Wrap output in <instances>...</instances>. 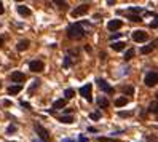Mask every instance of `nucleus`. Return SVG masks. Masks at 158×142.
I'll list each match as a JSON object with an SVG mask.
<instances>
[{"instance_id":"f257e3e1","label":"nucleus","mask_w":158,"mask_h":142,"mask_svg":"<svg viewBox=\"0 0 158 142\" xmlns=\"http://www.w3.org/2000/svg\"><path fill=\"white\" fill-rule=\"evenodd\" d=\"M67 35H69V38H72V40H78V38L86 35V30L83 29V26H82L80 22H75V24H70L67 27Z\"/></svg>"},{"instance_id":"f03ea898","label":"nucleus","mask_w":158,"mask_h":142,"mask_svg":"<svg viewBox=\"0 0 158 142\" xmlns=\"http://www.w3.org/2000/svg\"><path fill=\"white\" fill-rule=\"evenodd\" d=\"M157 80H158V74H157V70H150L147 75H145L144 83L147 85L149 88H152V86H155V85H157Z\"/></svg>"},{"instance_id":"7ed1b4c3","label":"nucleus","mask_w":158,"mask_h":142,"mask_svg":"<svg viewBox=\"0 0 158 142\" xmlns=\"http://www.w3.org/2000/svg\"><path fill=\"white\" fill-rule=\"evenodd\" d=\"M88 8H89V5L88 3H82L80 6H77L75 10H72V18H78V16H83L85 13H88Z\"/></svg>"},{"instance_id":"20e7f679","label":"nucleus","mask_w":158,"mask_h":142,"mask_svg":"<svg viewBox=\"0 0 158 142\" xmlns=\"http://www.w3.org/2000/svg\"><path fill=\"white\" fill-rule=\"evenodd\" d=\"M91 91H93V85L91 83H88V85H85V86H82V88H80V94L85 97V99H88V102L93 101Z\"/></svg>"},{"instance_id":"39448f33","label":"nucleus","mask_w":158,"mask_h":142,"mask_svg":"<svg viewBox=\"0 0 158 142\" xmlns=\"http://www.w3.org/2000/svg\"><path fill=\"white\" fill-rule=\"evenodd\" d=\"M147 38H149V35H147V32H144V30H134L133 32V40L137 42V43L147 42Z\"/></svg>"},{"instance_id":"423d86ee","label":"nucleus","mask_w":158,"mask_h":142,"mask_svg":"<svg viewBox=\"0 0 158 142\" xmlns=\"http://www.w3.org/2000/svg\"><path fill=\"white\" fill-rule=\"evenodd\" d=\"M35 133L38 134V137H40L42 141H48V137H50V134H48V131H46L45 128H43L42 125H35Z\"/></svg>"},{"instance_id":"0eeeda50","label":"nucleus","mask_w":158,"mask_h":142,"mask_svg":"<svg viewBox=\"0 0 158 142\" xmlns=\"http://www.w3.org/2000/svg\"><path fill=\"white\" fill-rule=\"evenodd\" d=\"M29 69H30V72H43L45 64L42 61H32V62H29Z\"/></svg>"},{"instance_id":"6e6552de","label":"nucleus","mask_w":158,"mask_h":142,"mask_svg":"<svg viewBox=\"0 0 158 142\" xmlns=\"http://www.w3.org/2000/svg\"><path fill=\"white\" fill-rule=\"evenodd\" d=\"M96 83H97V86H99V88H101L104 93H113V88H112V86H110L105 80H102V78H97Z\"/></svg>"},{"instance_id":"1a4fd4ad","label":"nucleus","mask_w":158,"mask_h":142,"mask_svg":"<svg viewBox=\"0 0 158 142\" xmlns=\"http://www.w3.org/2000/svg\"><path fill=\"white\" fill-rule=\"evenodd\" d=\"M123 26V22L120 21V19H112V21H109V30H117V29H120V27Z\"/></svg>"},{"instance_id":"9d476101","label":"nucleus","mask_w":158,"mask_h":142,"mask_svg":"<svg viewBox=\"0 0 158 142\" xmlns=\"http://www.w3.org/2000/svg\"><path fill=\"white\" fill-rule=\"evenodd\" d=\"M11 81H16V83H19V81H24V74H22V72H13V74H11Z\"/></svg>"},{"instance_id":"9b49d317","label":"nucleus","mask_w":158,"mask_h":142,"mask_svg":"<svg viewBox=\"0 0 158 142\" xmlns=\"http://www.w3.org/2000/svg\"><path fill=\"white\" fill-rule=\"evenodd\" d=\"M18 13L21 14V16H30V10L24 5H18Z\"/></svg>"},{"instance_id":"f8f14e48","label":"nucleus","mask_w":158,"mask_h":142,"mask_svg":"<svg viewBox=\"0 0 158 142\" xmlns=\"http://www.w3.org/2000/svg\"><path fill=\"white\" fill-rule=\"evenodd\" d=\"M125 45H126L125 42H113L110 46H112V50H113V51H121V50L125 48Z\"/></svg>"},{"instance_id":"ddd939ff","label":"nucleus","mask_w":158,"mask_h":142,"mask_svg":"<svg viewBox=\"0 0 158 142\" xmlns=\"http://www.w3.org/2000/svg\"><path fill=\"white\" fill-rule=\"evenodd\" d=\"M109 104H110V102L107 101V97H104V96H101L99 99H97V105H99V107H102V109H107Z\"/></svg>"},{"instance_id":"4468645a","label":"nucleus","mask_w":158,"mask_h":142,"mask_svg":"<svg viewBox=\"0 0 158 142\" xmlns=\"http://www.w3.org/2000/svg\"><path fill=\"white\" fill-rule=\"evenodd\" d=\"M64 107H66V99H58V101H54V104H53V110L64 109Z\"/></svg>"},{"instance_id":"2eb2a0df","label":"nucleus","mask_w":158,"mask_h":142,"mask_svg":"<svg viewBox=\"0 0 158 142\" xmlns=\"http://www.w3.org/2000/svg\"><path fill=\"white\" fill-rule=\"evenodd\" d=\"M27 48H29V40H21V42L18 43V46H16L18 51H24Z\"/></svg>"},{"instance_id":"dca6fc26","label":"nucleus","mask_w":158,"mask_h":142,"mask_svg":"<svg viewBox=\"0 0 158 142\" xmlns=\"http://www.w3.org/2000/svg\"><path fill=\"white\" fill-rule=\"evenodd\" d=\"M22 89V86L21 85H14V86H10L8 88V94H18L19 91Z\"/></svg>"},{"instance_id":"f3484780","label":"nucleus","mask_w":158,"mask_h":142,"mask_svg":"<svg viewBox=\"0 0 158 142\" xmlns=\"http://www.w3.org/2000/svg\"><path fill=\"white\" fill-rule=\"evenodd\" d=\"M153 48H155V45H145V46H142L141 48V53L142 54H149V53H152Z\"/></svg>"},{"instance_id":"a211bd4d","label":"nucleus","mask_w":158,"mask_h":142,"mask_svg":"<svg viewBox=\"0 0 158 142\" xmlns=\"http://www.w3.org/2000/svg\"><path fill=\"white\" fill-rule=\"evenodd\" d=\"M134 54H136V50H128V51H126V53H125V56H123V59H125V61H129V59H133L134 58Z\"/></svg>"},{"instance_id":"6ab92c4d","label":"nucleus","mask_w":158,"mask_h":142,"mask_svg":"<svg viewBox=\"0 0 158 142\" xmlns=\"http://www.w3.org/2000/svg\"><path fill=\"white\" fill-rule=\"evenodd\" d=\"M128 104V99H126V97L123 96V97H118V99L115 101V105L117 107H123V105H126Z\"/></svg>"},{"instance_id":"aec40b11","label":"nucleus","mask_w":158,"mask_h":142,"mask_svg":"<svg viewBox=\"0 0 158 142\" xmlns=\"http://www.w3.org/2000/svg\"><path fill=\"white\" fill-rule=\"evenodd\" d=\"M72 121H74L72 115H62L61 117V123H64V125H70Z\"/></svg>"},{"instance_id":"412c9836","label":"nucleus","mask_w":158,"mask_h":142,"mask_svg":"<svg viewBox=\"0 0 158 142\" xmlns=\"http://www.w3.org/2000/svg\"><path fill=\"white\" fill-rule=\"evenodd\" d=\"M64 96H66V99H72V97L75 96V91L72 88H67L66 91H64Z\"/></svg>"},{"instance_id":"4be33fe9","label":"nucleus","mask_w":158,"mask_h":142,"mask_svg":"<svg viewBox=\"0 0 158 142\" xmlns=\"http://www.w3.org/2000/svg\"><path fill=\"white\" fill-rule=\"evenodd\" d=\"M123 93L128 94V96H131V94L134 93V88L133 86H123Z\"/></svg>"},{"instance_id":"5701e85b","label":"nucleus","mask_w":158,"mask_h":142,"mask_svg":"<svg viewBox=\"0 0 158 142\" xmlns=\"http://www.w3.org/2000/svg\"><path fill=\"white\" fill-rule=\"evenodd\" d=\"M149 112H152V113H157V101L150 102V105H149Z\"/></svg>"},{"instance_id":"b1692460","label":"nucleus","mask_w":158,"mask_h":142,"mask_svg":"<svg viewBox=\"0 0 158 142\" xmlns=\"http://www.w3.org/2000/svg\"><path fill=\"white\" fill-rule=\"evenodd\" d=\"M38 86H40V80H34L32 81V86H30V89H29V93H34V89L38 88Z\"/></svg>"},{"instance_id":"393cba45","label":"nucleus","mask_w":158,"mask_h":142,"mask_svg":"<svg viewBox=\"0 0 158 142\" xmlns=\"http://www.w3.org/2000/svg\"><path fill=\"white\" fill-rule=\"evenodd\" d=\"M89 118H91V120H99V118H101V113H99V112H93L91 115H89Z\"/></svg>"},{"instance_id":"a878e982","label":"nucleus","mask_w":158,"mask_h":142,"mask_svg":"<svg viewBox=\"0 0 158 142\" xmlns=\"http://www.w3.org/2000/svg\"><path fill=\"white\" fill-rule=\"evenodd\" d=\"M128 11H131V13H141L142 8H141V6H139V8H137V6H131V8H129Z\"/></svg>"},{"instance_id":"bb28decb","label":"nucleus","mask_w":158,"mask_h":142,"mask_svg":"<svg viewBox=\"0 0 158 142\" xmlns=\"http://www.w3.org/2000/svg\"><path fill=\"white\" fill-rule=\"evenodd\" d=\"M14 131H16V126H14V125H10V126H8V129H6V133H8V134L14 133Z\"/></svg>"},{"instance_id":"cd10ccee","label":"nucleus","mask_w":158,"mask_h":142,"mask_svg":"<svg viewBox=\"0 0 158 142\" xmlns=\"http://www.w3.org/2000/svg\"><path fill=\"white\" fill-rule=\"evenodd\" d=\"M129 19H131V21H142V18L136 16V14H129Z\"/></svg>"},{"instance_id":"c85d7f7f","label":"nucleus","mask_w":158,"mask_h":142,"mask_svg":"<svg viewBox=\"0 0 158 142\" xmlns=\"http://www.w3.org/2000/svg\"><path fill=\"white\" fill-rule=\"evenodd\" d=\"M69 66H70V58L66 56V59H64V67H69Z\"/></svg>"},{"instance_id":"c756f323","label":"nucleus","mask_w":158,"mask_h":142,"mask_svg":"<svg viewBox=\"0 0 158 142\" xmlns=\"http://www.w3.org/2000/svg\"><path fill=\"white\" fill-rule=\"evenodd\" d=\"M21 105H22V107H26V109H30V104H29V102H24V101H22Z\"/></svg>"},{"instance_id":"7c9ffc66","label":"nucleus","mask_w":158,"mask_h":142,"mask_svg":"<svg viewBox=\"0 0 158 142\" xmlns=\"http://www.w3.org/2000/svg\"><path fill=\"white\" fill-rule=\"evenodd\" d=\"M131 112H120V117H129Z\"/></svg>"},{"instance_id":"2f4dec72","label":"nucleus","mask_w":158,"mask_h":142,"mask_svg":"<svg viewBox=\"0 0 158 142\" xmlns=\"http://www.w3.org/2000/svg\"><path fill=\"white\" fill-rule=\"evenodd\" d=\"M118 37H120V34H113V35H110V40H115V38H118Z\"/></svg>"},{"instance_id":"473e14b6","label":"nucleus","mask_w":158,"mask_h":142,"mask_svg":"<svg viewBox=\"0 0 158 142\" xmlns=\"http://www.w3.org/2000/svg\"><path fill=\"white\" fill-rule=\"evenodd\" d=\"M88 131H89V133H96V131H97V129H96V128H94V126H89V128H88Z\"/></svg>"},{"instance_id":"72a5a7b5","label":"nucleus","mask_w":158,"mask_h":142,"mask_svg":"<svg viewBox=\"0 0 158 142\" xmlns=\"http://www.w3.org/2000/svg\"><path fill=\"white\" fill-rule=\"evenodd\" d=\"M78 142H88V139H86V137H83V136H80V139H78Z\"/></svg>"},{"instance_id":"f704fd0d","label":"nucleus","mask_w":158,"mask_h":142,"mask_svg":"<svg viewBox=\"0 0 158 142\" xmlns=\"http://www.w3.org/2000/svg\"><path fill=\"white\" fill-rule=\"evenodd\" d=\"M3 11H5V8H3V3L0 2V14H3Z\"/></svg>"},{"instance_id":"c9c22d12","label":"nucleus","mask_w":158,"mask_h":142,"mask_svg":"<svg viewBox=\"0 0 158 142\" xmlns=\"http://www.w3.org/2000/svg\"><path fill=\"white\" fill-rule=\"evenodd\" d=\"M150 27H153V29L157 27V19H155V21H152V22H150Z\"/></svg>"},{"instance_id":"e433bc0d","label":"nucleus","mask_w":158,"mask_h":142,"mask_svg":"<svg viewBox=\"0 0 158 142\" xmlns=\"http://www.w3.org/2000/svg\"><path fill=\"white\" fill-rule=\"evenodd\" d=\"M3 105H6V107H10V105H11V102H10V101H3Z\"/></svg>"},{"instance_id":"4c0bfd02","label":"nucleus","mask_w":158,"mask_h":142,"mask_svg":"<svg viewBox=\"0 0 158 142\" xmlns=\"http://www.w3.org/2000/svg\"><path fill=\"white\" fill-rule=\"evenodd\" d=\"M62 142H74L72 139H62Z\"/></svg>"},{"instance_id":"58836bf2","label":"nucleus","mask_w":158,"mask_h":142,"mask_svg":"<svg viewBox=\"0 0 158 142\" xmlns=\"http://www.w3.org/2000/svg\"><path fill=\"white\" fill-rule=\"evenodd\" d=\"M3 45V38H0V46H2Z\"/></svg>"},{"instance_id":"ea45409f","label":"nucleus","mask_w":158,"mask_h":142,"mask_svg":"<svg viewBox=\"0 0 158 142\" xmlns=\"http://www.w3.org/2000/svg\"><path fill=\"white\" fill-rule=\"evenodd\" d=\"M32 142H42V141H37V139H35V141H32Z\"/></svg>"},{"instance_id":"a19ab883","label":"nucleus","mask_w":158,"mask_h":142,"mask_svg":"<svg viewBox=\"0 0 158 142\" xmlns=\"http://www.w3.org/2000/svg\"><path fill=\"white\" fill-rule=\"evenodd\" d=\"M0 88H2V83H0Z\"/></svg>"},{"instance_id":"79ce46f5","label":"nucleus","mask_w":158,"mask_h":142,"mask_svg":"<svg viewBox=\"0 0 158 142\" xmlns=\"http://www.w3.org/2000/svg\"><path fill=\"white\" fill-rule=\"evenodd\" d=\"M11 142H14V141H11Z\"/></svg>"}]
</instances>
